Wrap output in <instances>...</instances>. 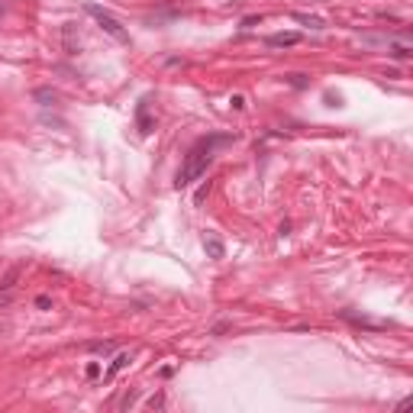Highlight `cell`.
<instances>
[{
	"label": "cell",
	"mask_w": 413,
	"mask_h": 413,
	"mask_svg": "<svg viewBox=\"0 0 413 413\" xmlns=\"http://www.w3.org/2000/svg\"><path fill=\"white\" fill-rule=\"evenodd\" d=\"M84 10H87V13L94 16V20H97V26H100V29L107 32V36H113V39H117V42H129V32L123 29V23H120V20H113V16H110L107 10H100V7H97V3H87Z\"/></svg>",
	"instance_id": "cell-2"
},
{
	"label": "cell",
	"mask_w": 413,
	"mask_h": 413,
	"mask_svg": "<svg viewBox=\"0 0 413 413\" xmlns=\"http://www.w3.org/2000/svg\"><path fill=\"white\" fill-rule=\"evenodd\" d=\"M390 55H394V58H410V46H404V42H394V46H390Z\"/></svg>",
	"instance_id": "cell-13"
},
{
	"label": "cell",
	"mask_w": 413,
	"mask_h": 413,
	"mask_svg": "<svg viewBox=\"0 0 413 413\" xmlns=\"http://www.w3.org/2000/svg\"><path fill=\"white\" fill-rule=\"evenodd\" d=\"M233 142V136H226V133H210V136H203L200 142H197L191 152H187V158H184V165H181V171H178V178H174V187H191L197 178H200L207 168H210V162L217 158V148L219 146H229Z\"/></svg>",
	"instance_id": "cell-1"
},
{
	"label": "cell",
	"mask_w": 413,
	"mask_h": 413,
	"mask_svg": "<svg viewBox=\"0 0 413 413\" xmlns=\"http://www.w3.org/2000/svg\"><path fill=\"white\" fill-rule=\"evenodd\" d=\"M297 20V23H304V26H310L313 32H320V29H326V20L323 16H310V13H291Z\"/></svg>",
	"instance_id": "cell-8"
},
{
	"label": "cell",
	"mask_w": 413,
	"mask_h": 413,
	"mask_svg": "<svg viewBox=\"0 0 413 413\" xmlns=\"http://www.w3.org/2000/svg\"><path fill=\"white\" fill-rule=\"evenodd\" d=\"M304 39L300 32H274V36H268V49H291V46H297V42Z\"/></svg>",
	"instance_id": "cell-4"
},
{
	"label": "cell",
	"mask_w": 413,
	"mask_h": 413,
	"mask_svg": "<svg viewBox=\"0 0 413 413\" xmlns=\"http://www.w3.org/2000/svg\"><path fill=\"white\" fill-rule=\"evenodd\" d=\"M36 307H39V310H49V307H52V300H49L46 294H39V297H36Z\"/></svg>",
	"instance_id": "cell-16"
},
{
	"label": "cell",
	"mask_w": 413,
	"mask_h": 413,
	"mask_svg": "<svg viewBox=\"0 0 413 413\" xmlns=\"http://www.w3.org/2000/svg\"><path fill=\"white\" fill-rule=\"evenodd\" d=\"M258 23H262V16H245V20H242V29H252V26H258Z\"/></svg>",
	"instance_id": "cell-14"
},
{
	"label": "cell",
	"mask_w": 413,
	"mask_h": 413,
	"mask_svg": "<svg viewBox=\"0 0 413 413\" xmlns=\"http://www.w3.org/2000/svg\"><path fill=\"white\" fill-rule=\"evenodd\" d=\"M126 365H129V355H126V352H117V355H113V362H110V368H107V374H103V378H107V381H113V374H120V371H123Z\"/></svg>",
	"instance_id": "cell-9"
},
{
	"label": "cell",
	"mask_w": 413,
	"mask_h": 413,
	"mask_svg": "<svg viewBox=\"0 0 413 413\" xmlns=\"http://www.w3.org/2000/svg\"><path fill=\"white\" fill-rule=\"evenodd\" d=\"M62 39H65V52H68V55H78V49H81V39L74 36V23H65V29H62Z\"/></svg>",
	"instance_id": "cell-7"
},
{
	"label": "cell",
	"mask_w": 413,
	"mask_h": 413,
	"mask_svg": "<svg viewBox=\"0 0 413 413\" xmlns=\"http://www.w3.org/2000/svg\"><path fill=\"white\" fill-rule=\"evenodd\" d=\"M203 249H207V255H210V258H223V255H226V245H223V239H219L217 233H207V236H203Z\"/></svg>",
	"instance_id": "cell-5"
},
{
	"label": "cell",
	"mask_w": 413,
	"mask_h": 413,
	"mask_svg": "<svg viewBox=\"0 0 413 413\" xmlns=\"http://www.w3.org/2000/svg\"><path fill=\"white\" fill-rule=\"evenodd\" d=\"M84 374H87V378H97V374H100V365H97V362H91V365L84 368Z\"/></svg>",
	"instance_id": "cell-17"
},
{
	"label": "cell",
	"mask_w": 413,
	"mask_h": 413,
	"mask_svg": "<svg viewBox=\"0 0 413 413\" xmlns=\"http://www.w3.org/2000/svg\"><path fill=\"white\" fill-rule=\"evenodd\" d=\"M148 407H152V410H162V407H165V397H162V394H155V397H148Z\"/></svg>",
	"instance_id": "cell-15"
},
{
	"label": "cell",
	"mask_w": 413,
	"mask_h": 413,
	"mask_svg": "<svg viewBox=\"0 0 413 413\" xmlns=\"http://www.w3.org/2000/svg\"><path fill=\"white\" fill-rule=\"evenodd\" d=\"M136 126H139L142 136H148L152 129H155V117L148 113V97H142V100L136 103Z\"/></svg>",
	"instance_id": "cell-3"
},
{
	"label": "cell",
	"mask_w": 413,
	"mask_h": 413,
	"mask_svg": "<svg viewBox=\"0 0 413 413\" xmlns=\"http://www.w3.org/2000/svg\"><path fill=\"white\" fill-rule=\"evenodd\" d=\"M87 352H94V355H113L117 352V342H110V339H103V342H84Z\"/></svg>",
	"instance_id": "cell-10"
},
{
	"label": "cell",
	"mask_w": 413,
	"mask_h": 413,
	"mask_svg": "<svg viewBox=\"0 0 413 413\" xmlns=\"http://www.w3.org/2000/svg\"><path fill=\"white\" fill-rule=\"evenodd\" d=\"M233 107H236V110L245 107V97H242V94H236V97H233Z\"/></svg>",
	"instance_id": "cell-19"
},
{
	"label": "cell",
	"mask_w": 413,
	"mask_h": 413,
	"mask_svg": "<svg viewBox=\"0 0 413 413\" xmlns=\"http://www.w3.org/2000/svg\"><path fill=\"white\" fill-rule=\"evenodd\" d=\"M32 97H36L42 107H52V103H55V91H52V87H36V91H32Z\"/></svg>",
	"instance_id": "cell-11"
},
{
	"label": "cell",
	"mask_w": 413,
	"mask_h": 413,
	"mask_svg": "<svg viewBox=\"0 0 413 413\" xmlns=\"http://www.w3.org/2000/svg\"><path fill=\"white\" fill-rule=\"evenodd\" d=\"M20 271H23L20 265H13V268H10V271L3 274V278H0V291H10V288H13V284H16V278H20Z\"/></svg>",
	"instance_id": "cell-12"
},
{
	"label": "cell",
	"mask_w": 413,
	"mask_h": 413,
	"mask_svg": "<svg viewBox=\"0 0 413 413\" xmlns=\"http://www.w3.org/2000/svg\"><path fill=\"white\" fill-rule=\"evenodd\" d=\"M339 316L349 320L352 326H362V329H384V326H388V323H374V320H368V316H359V313H349V310H342Z\"/></svg>",
	"instance_id": "cell-6"
},
{
	"label": "cell",
	"mask_w": 413,
	"mask_h": 413,
	"mask_svg": "<svg viewBox=\"0 0 413 413\" xmlns=\"http://www.w3.org/2000/svg\"><path fill=\"white\" fill-rule=\"evenodd\" d=\"M291 84H294V87H304L307 81H304V74H291Z\"/></svg>",
	"instance_id": "cell-18"
}]
</instances>
